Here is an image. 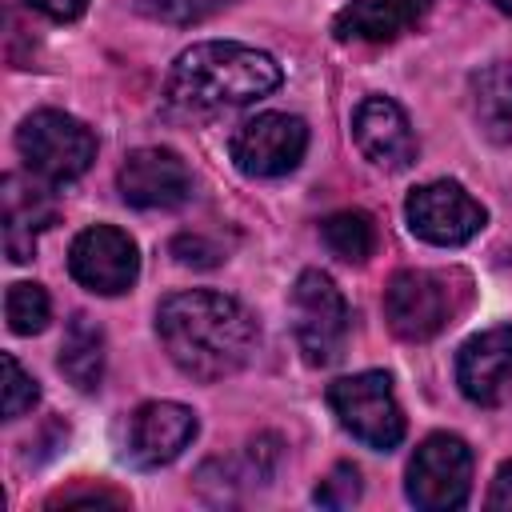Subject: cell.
Here are the masks:
<instances>
[{
  "mask_svg": "<svg viewBox=\"0 0 512 512\" xmlns=\"http://www.w3.org/2000/svg\"><path fill=\"white\" fill-rule=\"evenodd\" d=\"M60 372L80 388V392H96L104 380V332L92 316L76 312L64 328L60 340Z\"/></svg>",
  "mask_w": 512,
  "mask_h": 512,
  "instance_id": "17",
  "label": "cell"
},
{
  "mask_svg": "<svg viewBox=\"0 0 512 512\" xmlns=\"http://www.w3.org/2000/svg\"><path fill=\"white\" fill-rule=\"evenodd\" d=\"M68 272L96 296H120L140 276V248L128 232L112 224L84 228L68 248Z\"/></svg>",
  "mask_w": 512,
  "mask_h": 512,
  "instance_id": "10",
  "label": "cell"
},
{
  "mask_svg": "<svg viewBox=\"0 0 512 512\" xmlns=\"http://www.w3.org/2000/svg\"><path fill=\"white\" fill-rule=\"evenodd\" d=\"M320 236L328 244L332 256H340L344 264H364L376 248V224L368 212L360 208H344V212H332L324 224H320Z\"/></svg>",
  "mask_w": 512,
  "mask_h": 512,
  "instance_id": "19",
  "label": "cell"
},
{
  "mask_svg": "<svg viewBox=\"0 0 512 512\" xmlns=\"http://www.w3.org/2000/svg\"><path fill=\"white\" fill-rule=\"evenodd\" d=\"M292 332L312 368H328L340 360L348 340V304L328 272H300L292 284Z\"/></svg>",
  "mask_w": 512,
  "mask_h": 512,
  "instance_id": "6",
  "label": "cell"
},
{
  "mask_svg": "<svg viewBox=\"0 0 512 512\" xmlns=\"http://www.w3.org/2000/svg\"><path fill=\"white\" fill-rule=\"evenodd\" d=\"M196 440V412L176 400L140 404L128 420V460L136 468L172 464Z\"/></svg>",
  "mask_w": 512,
  "mask_h": 512,
  "instance_id": "14",
  "label": "cell"
},
{
  "mask_svg": "<svg viewBox=\"0 0 512 512\" xmlns=\"http://www.w3.org/2000/svg\"><path fill=\"white\" fill-rule=\"evenodd\" d=\"M280 88V64L236 40H204L176 56L168 72V100L180 108L212 112L264 100Z\"/></svg>",
  "mask_w": 512,
  "mask_h": 512,
  "instance_id": "2",
  "label": "cell"
},
{
  "mask_svg": "<svg viewBox=\"0 0 512 512\" xmlns=\"http://www.w3.org/2000/svg\"><path fill=\"white\" fill-rule=\"evenodd\" d=\"M404 216H408L412 236L436 248L468 244L488 220L480 200H472L456 180H432V184L412 188V196L404 200Z\"/></svg>",
  "mask_w": 512,
  "mask_h": 512,
  "instance_id": "8",
  "label": "cell"
},
{
  "mask_svg": "<svg viewBox=\"0 0 512 512\" xmlns=\"http://www.w3.org/2000/svg\"><path fill=\"white\" fill-rule=\"evenodd\" d=\"M488 4H492V8H500V12H508V16H512V0H488Z\"/></svg>",
  "mask_w": 512,
  "mask_h": 512,
  "instance_id": "28",
  "label": "cell"
},
{
  "mask_svg": "<svg viewBox=\"0 0 512 512\" xmlns=\"http://www.w3.org/2000/svg\"><path fill=\"white\" fill-rule=\"evenodd\" d=\"M16 152L28 164V172L40 176L44 184H68L92 168L96 136L76 116L44 108L16 128Z\"/></svg>",
  "mask_w": 512,
  "mask_h": 512,
  "instance_id": "4",
  "label": "cell"
},
{
  "mask_svg": "<svg viewBox=\"0 0 512 512\" xmlns=\"http://www.w3.org/2000/svg\"><path fill=\"white\" fill-rule=\"evenodd\" d=\"M56 220V200L44 180H28L8 172L0 180V224H4V252L12 264H28L36 256V240Z\"/></svg>",
  "mask_w": 512,
  "mask_h": 512,
  "instance_id": "15",
  "label": "cell"
},
{
  "mask_svg": "<svg viewBox=\"0 0 512 512\" xmlns=\"http://www.w3.org/2000/svg\"><path fill=\"white\" fill-rule=\"evenodd\" d=\"M40 400V388L36 380L20 368V360L12 352H4V420H16L24 416L32 404Z\"/></svg>",
  "mask_w": 512,
  "mask_h": 512,
  "instance_id": "21",
  "label": "cell"
},
{
  "mask_svg": "<svg viewBox=\"0 0 512 512\" xmlns=\"http://www.w3.org/2000/svg\"><path fill=\"white\" fill-rule=\"evenodd\" d=\"M432 0H352L336 12L332 32L336 40H368V44H388L416 28L428 16Z\"/></svg>",
  "mask_w": 512,
  "mask_h": 512,
  "instance_id": "16",
  "label": "cell"
},
{
  "mask_svg": "<svg viewBox=\"0 0 512 512\" xmlns=\"http://www.w3.org/2000/svg\"><path fill=\"white\" fill-rule=\"evenodd\" d=\"M52 508H76V504H128V496H120V492H108V488H84V492H60V496H52L48 500Z\"/></svg>",
  "mask_w": 512,
  "mask_h": 512,
  "instance_id": "25",
  "label": "cell"
},
{
  "mask_svg": "<svg viewBox=\"0 0 512 512\" xmlns=\"http://www.w3.org/2000/svg\"><path fill=\"white\" fill-rule=\"evenodd\" d=\"M116 188L132 208H180L192 196V172L172 148H136L124 156Z\"/></svg>",
  "mask_w": 512,
  "mask_h": 512,
  "instance_id": "11",
  "label": "cell"
},
{
  "mask_svg": "<svg viewBox=\"0 0 512 512\" xmlns=\"http://www.w3.org/2000/svg\"><path fill=\"white\" fill-rule=\"evenodd\" d=\"M312 500H316L320 508H348V504H356V500H360V472H356L352 464H336V468L316 484Z\"/></svg>",
  "mask_w": 512,
  "mask_h": 512,
  "instance_id": "23",
  "label": "cell"
},
{
  "mask_svg": "<svg viewBox=\"0 0 512 512\" xmlns=\"http://www.w3.org/2000/svg\"><path fill=\"white\" fill-rule=\"evenodd\" d=\"M460 272H432V268H404L384 288V320L400 340H432L452 324L464 304V292L452 288Z\"/></svg>",
  "mask_w": 512,
  "mask_h": 512,
  "instance_id": "3",
  "label": "cell"
},
{
  "mask_svg": "<svg viewBox=\"0 0 512 512\" xmlns=\"http://www.w3.org/2000/svg\"><path fill=\"white\" fill-rule=\"evenodd\" d=\"M36 12H44V16H52V20H76L84 8H88V0H28Z\"/></svg>",
  "mask_w": 512,
  "mask_h": 512,
  "instance_id": "27",
  "label": "cell"
},
{
  "mask_svg": "<svg viewBox=\"0 0 512 512\" xmlns=\"http://www.w3.org/2000/svg\"><path fill=\"white\" fill-rule=\"evenodd\" d=\"M328 408L364 448L392 452L404 440V412L384 372H356L328 384Z\"/></svg>",
  "mask_w": 512,
  "mask_h": 512,
  "instance_id": "5",
  "label": "cell"
},
{
  "mask_svg": "<svg viewBox=\"0 0 512 512\" xmlns=\"http://www.w3.org/2000/svg\"><path fill=\"white\" fill-rule=\"evenodd\" d=\"M232 0H144V12L164 24H200L216 12H224Z\"/></svg>",
  "mask_w": 512,
  "mask_h": 512,
  "instance_id": "22",
  "label": "cell"
},
{
  "mask_svg": "<svg viewBox=\"0 0 512 512\" xmlns=\"http://www.w3.org/2000/svg\"><path fill=\"white\" fill-rule=\"evenodd\" d=\"M472 112L484 136L512 144V64H492L472 80Z\"/></svg>",
  "mask_w": 512,
  "mask_h": 512,
  "instance_id": "18",
  "label": "cell"
},
{
  "mask_svg": "<svg viewBox=\"0 0 512 512\" xmlns=\"http://www.w3.org/2000/svg\"><path fill=\"white\" fill-rule=\"evenodd\" d=\"M304 148H308V124L288 112H260L232 132V164L256 180L292 172L304 160Z\"/></svg>",
  "mask_w": 512,
  "mask_h": 512,
  "instance_id": "9",
  "label": "cell"
},
{
  "mask_svg": "<svg viewBox=\"0 0 512 512\" xmlns=\"http://www.w3.org/2000/svg\"><path fill=\"white\" fill-rule=\"evenodd\" d=\"M4 316H8V328H12L16 336H36V332H44L48 320H52V300H48V292H44L40 284L20 280V284H12L8 296H4Z\"/></svg>",
  "mask_w": 512,
  "mask_h": 512,
  "instance_id": "20",
  "label": "cell"
},
{
  "mask_svg": "<svg viewBox=\"0 0 512 512\" xmlns=\"http://www.w3.org/2000/svg\"><path fill=\"white\" fill-rule=\"evenodd\" d=\"M456 384L480 408H500L512 400V328H488L464 340L456 356Z\"/></svg>",
  "mask_w": 512,
  "mask_h": 512,
  "instance_id": "12",
  "label": "cell"
},
{
  "mask_svg": "<svg viewBox=\"0 0 512 512\" xmlns=\"http://www.w3.org/2000/svg\"><path fill=\"white\" fill-rule=\"evenodd\" d=\"M352 140L384 172H404L416 164V132L404 108L388 96H364L352 112Z\"/></svg>",
  "mask_w": 512,
  "mask_h": 512,
  "instance_id": "13",
  "label": "cell"
},
{
  "mask_svg": "<svg viewBox=\"0 0 512 512\" xmlns=\"http://www.w3.org/2000/svg\"><path fill=\"white\" fill-rule=\"evenodd\" d=\"M488 508L512 512V460L496 472V480H492V488H488Z\"/></svg>",
  "mask_w": 512,
  "mask_h": 512,
  "instance_id": "26",
  "label": "cell"
},
{
  "mask_svg": "<svg viewBox=\"0 0 512 512\" xmlns=\"http://www.w3.org/2000/svg\"><path fill=\"white\" fill-rule=\"evenodd\" d=\"M472 488V448L452 432H432L408 460L404 492L424 512H448L468 500Z\"/></svg>",
  "mask_w": 512,
  "mask_h": 512,
  "instance_id": "7",
  "label": "cell"
},
{
  "mask_svg": "<svg viewBox=\"0 0 512 512\" xmlns=\"http://www.w3.org/2000/svg\"><path fill=\"white\" fill-rule=\"evenodd\" d=\"M156 336L168 360L192 380H224L240 372L260 340L252 312L212 288L172 292L156 308Z\"/></svg>",
  "mask_w": 512,
  "mask_h": 512,
  "instance_id": "1",
  "label": "cell"
},
{
  "mask_svg": "<svg viewBox=\"0 0 512 512\" xmlns=\"http://www.w3.org/2000/svg\"><path fill=\"white\" fill-rule=\"evenodd\" d=\"M172 256L180 260V264H196V268H212V264H220V248H212L204 236H176L172 240Z\"/></svg>",
  "mask_w": 512,
  "mask_h": 512,
  "instance_id": "24",
  "label": "cell"
}]
</instances>
